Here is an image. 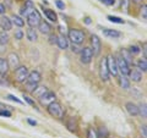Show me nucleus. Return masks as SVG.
Here are the masks:
<instances>
[{"mask_svg": "<svg viewBox=\"0 0 147 138\" xmlns=\"http://www.w3.org/2000/svg\"><path fill=\"white\" fill-rule=\"evenodd\" d=\"M47 110H48L49 115L59 119V120H61V119H64V116H65V109L58 102H53L52 104H49L47 107Z\"/></svg>", "mask_w": 147, "mask_h": 138, "instance_id": "1", "label": "nucleus"}, {"mask_svg": "<svg viewBox=\"0 0 147 138\" xmlns=\"http://www.w3.org/2000/svg\"><path fill=\"white\" fill-rule=\"evenodd\" d=\"M85 32H82L81 29H77V28H71L69 29V33H67V39L71 40L72 44H82L85 40Z\"/></svg>", "mask_w": 147, "mask_h": 138, "instance_id": "2", "label": "nucleus"}, {"mask_svg": "<svg viewBox=\"0 0 147 138\" xmlns=\"http://www.w3.org/2000/svg\"><path fill=\"white\" fill-rule=\"evenodd\" d=\"M115 61H117V67H118V72H120L121 75L124 76H129V73H130V65L124 60L121 56H118L115 58Z\"/></svg>", "mask_w": 147, "mask_h": 138, "instance_id": "3", "label": "nucleus"}, {"mask_svg": "<svg viewBox=\"0 0 147 138\" xmlns=\"http://www.w3.org/2000/svg\"><path fill=\"white\" fill-rule=\"evenodd\" d=\"M91 50H92V53H93V56H98L100 54V50H102L100 39H99V37L96 34L91 36Z\"/></svg>", "mask_w": 147, "mask_h": 138, "instance_id": "4", "label": "nucleus"}, {"mask_svg": "<svg viewBox=\"0 0 147 138\" xmlns=\"http://www.w3.org/2000/svg\"><path fill=\"white\" fill-rule=\"evenodd\" d=\"M40 21H42V17H40V13L37 10H33L28 16H27V23H28V26L31 27V28L38 27Z\"/></svg>", "mask_w": 147, "mask_h": 138, "instance_id": "5", "label": "nucleus"}, {"mask_svg": "<svg viewBox=\"0 0 147 138\" xmlns=\"http://www.w3.org/2000/svg\"><path fill=\"white\" fill-rule=\"evenodd\" d=\"M28 68L26 66H17L15 68V80L18 83H22V82L26 81L27 76H28Z\"/></svg>", "mask_w": 147, "mask_h": 138, "instance_id": "6", "label": "nucleus"}, {"mask_svg": "<svg viewBox=\"0 0 147 138\" xmlns=\"http://www.w3.org/2000/svg\"><path fill=\"white\" fill-rule=\"evenodd\" d=\"M99 76H100V80L102 81H108L110 77L108 65H107V58H103L99 62Z\"/></svg>", "mask_w": 147, "mask_h": 138, "instance_id": "7", "label": "nucleus"}, {"mask_svg": "<svg viewBox=\"0 0 147 138\" xmlns=\"http://www.w3.org/2000/svg\"><path fill=\"white\" fill-rule=\"evenodd\" d=\"M92 58H93V53H92L91 48L86 47L80 52V60L82 64H86V65L90 64L92 61Z\"/></svg>", "mask_w": 147, "mask_h": 138, "instance_id": "8", "label": "nucleus"}, {"mask_svg": "<svg viewBox=\"0 0 147 138\" xmlns=\"http://www.w3.org/2000/svg\"><path fill=\"white\" fill-rule=\"evenodd\" d=\"M38 100H39V104L42 105V107H48L49 104H52L53 102H55V94L53 93V92L48 90L47 93L43 94Z\"/></svg>", "mask_w": 147, "mask_h": 138, "instance_id": "9", "label": "nucleus"}, {"mask_svg": "<svg viewBox=\"0 0 147 138\" xmlns=\"http://www.w3.org/2000/svg\"><path fill=\"white\" fill-rule=\"evenodd\" d=\"M107 65H108V70H109L110 75H113L114 77H117L119 72H118L115 58H114L113 55H109V56H107Z\"/></svg>", "mask_w": 147, "mask_h": 138, "instance_id": "10", "label": "nucleus"}, {"mask_svg": "<svg viewBox=\"0 0 147 138\" xmlns=\"http://www.w3.org/2000/svg\"><path fill=\"white\" fill-rule=\"evenodd\" d=\"M40 80H42V76L38 71H32L28 73V76L26 78V83H30V84H38Z\"/></svg>", "mask_w": 147, "mask_h": 138, "instance_id": "11", "label": "nucleus"}, {"mask_svg": "<svg viewBox=\"0 0 147 138\" xmlns=\"http://www.w3.org/2000/svg\"><path fill=\"white\" fill-rule=\"evenodd\" d=\"M6 61H7L9 68H16L17 66H20V59H18V55L15 53L9 54Z\"/></svg>", "mask_w": 147, "mask_h": 138, "instance_id": "12", "label": "nucleus"}, {"mask_svg": "<svg viewBox=\"0 0 147 138\" xmlns=\"http://www.w3.org/2000/svg\"><path fill=\"white\" fill-rule=\"evenodd\" d=\"M33 10H36L34 9V4H33V1L32 0H26V3H25V6L21 9V15L22 16H28L30 13L33 11Z\"/></svg>", "mask_w": 147, "mask_h": 138, "instance_id": "13", "label": "nucleus"}, {"mask_svg": "<svg viewBox=\"0 0 147 138\" xmlns=\"http://www.w3.org/2000/svg\"><path fill=\"white\" fill-rule=\"evenodd\" d=\"M38 29L39 32L42 34H50L52 33V29H53V27L50 26L48 22H45V21H40V23L38 25Z\"/></svg>", "mask_w": 147, "mask_h": 138, "instance_id": "14", "label": "nucleus"}, {"mask_svg": "<svg viewBox=\"0 0 147 138\" xmlns=\"http://www.w3.org/2000/svg\"><path fill=\"white\" fill-rule=\"evenodd\" d=\"M125 109L126 111L131 115V116H136V115H139V107H137L136 104H134L132 102H129L125 104Z\"/></svg>", "mask_w": 147, "mask_h": 138, "instance_id": "15", "label": "nucleus"}, {"mask_svg": "<svg viewBox=\"0 0 147 138\" xmlns=\"http://www.w3.org/2000/svg\"><path fill=\"white\" fill-rule=\"evenodd\" d=\"M103 32V34L105 37H108V38H113V39H115V38H119V37H121V33L120 32H118L115 29H109V28H103L102 29Z\"/></svg>", "mask_w": 147, "mask_h": 138, "instance_id": "16", "label": "nucleus"}, {"mask_svg": "<svg viewBox=\"0 0 147 138\" xmlns=\"http://www.w3.org/2000/svg\"><path fill=\"white\" fill-rule=\"evenodd\" d=\"M57 45L60 49H63V50H65V49H67L69 48V42H67V38L64 34H61V36H59L58 38H57Z\"/></svg>", "mask_w": 147, "mask_h": 138, "instance_id": "17", "label": "nucleus"}, {"mask_svg": "<svg viewBox=\"0 0 147 138\" xmlns=\"http://www.w3.org/2000/svg\"><path fill=\"white\" fill-rule=\"evenodd\" d=\"M0 26H1V28L5 31V32H7V31H10L11 28H12V22H11V20L9 17H6V16H4L1 20H0Z\"/></svg>", "mask_w": 147, "mask_h": 138, "instance_id": "18", "label": "nucleus"}, {"mask_svg": "<svg viewBox=\"0 0 147 138\" xmlns=\"http://www.w3.org/2000/svg\"><path fill=\"white\" fill-rule=\"evenodd\" d=\"M129 76H130V78L134 82H141L142 80V73L140 70H130V73H129Z\"/></svg>", "mask_w": 147, "mask_h": 138, "instance_id": "19", "label": "nucleus"}, {"mask_svg": "<svg viewBox=\"0 0 147 138\" xmlns=\"http://www.w3.org/2000/svg\"><path fill=\"white\" fill-rule=\"evenodd\" d=\"M43 12H44V15L47 16V18L49 21H52V22H57L58 21V15L54 12V10H50V9H44Z\"/></svg>", "mask_w": 147, "mask_h": 138, "instance_id": "20", "label": "nucleus"}, {"mask_svg": "<svg viewBox=\"0 0 147 138\" xmlns=\"http://www.w3.org/2000/svg\"><path fill=\"white\" fill-rule=\"evenodd\" d=\"M47 92H48L47 87H38V86H37L36 88H34L33 90H32V93H33V95L36 96L37 99H39L40 96H42L43 94H45V93H47Z\"/></svg>", "mask_w": 147, "mask_h": 138, "instance_id": "21", "label": "nucleus"}, {"mask_svg": "<svg viewBox=\"0 0 147 138\" xmlns=\"http://www.w3.org/2000/svg\"><path fill=\"white\" fill-rule=\"evenodd\" d=\"M26 36H27V39L30 40V42H36L37 39H38V34H37V32L34 28H30L26 31Z\"/></svg>", "mask_w": 147, "mask_h": 138, "instance_id": "22", "label": "nucleus"}, {"mask_svg": "<svg viewBox=\"0 0 147 138\" xmlns=\"http://www.w3.org/2000/svg\"><path fill=\"white\" fill-rule=\"evenodd\" d=\"M9 71V65L5 59L0 58V75H6V72Z\"/></svg>", "mask_w": 147, "mask_h": 138, "instance_id": "23", "label": "nucleus"}, {"mask_svg": "<svg viewBox=\"0 0 147 138\" xmlns=\"http://www.w3.org/2000/svg\"><path fill=\"white\" fill-rule=\"evenodd\" d=\"M120 56L124 59V60H125L127 64H129V65H131V62H132V56H131V55H130V53H129V50L127 49H123L121 50V52H120Z\"/></svg>", "mask_w": 147, "mask_h": 138, "instance_id": "24", "label": "nucleus"}, {"mask_svg": "<svg viewBox=\"0 0 147 138\" xmlns=\"http://www.w3.org/2000/svg\"><path fill=\"white\" fill-rule=\"evenodd\" d=\"M120 86H121L123 89H129L130 88V81H129L127 76H124V75L120 76Z\"/></svg>", "mask_w": 147, "mask_h": 138, "instance_id": "25", "label": "nucleus"}, {"mask_svg": "<svg viewBox=\"0 0 147 138\" xmlns=\"http://www.w3.org/2000/svg\"><path fill=\"white\" fill-rule=\"evenodd\" d=\"M11 22H12V23H15L17 27H24V25H25V20H22V17L17 16V15H13L12 16Z\"/></svg>", "mask_w": 147, "mask_h": 138, "instance_id": "26", "label": "nucleus"}, {"mask_svg": "<svg viewBox=\"0 0 147 138\" xmlns=\"http://www.w3.org/2000/svg\"><path fill=\"white\" fill-rule=\"evenodd\" d=\"M97 136H98V138H108L109 132H108V130H107V127H104V126L99 127V130H98V132H97Z\"/></svg>", "mask_w": 147, "mask_h": 138, "instance_id": "27", "label": "nucleus"}, {"mask_svg": "<svg viewBox=\"0 0 147 138\" xmlns=\"http://www.w3.org/2000/svg\"><path fill=\"white\" fill-rule=\"evenodd\" d=\"M66 126H67V130H69V131H71V132H75V131H76V127H77V125H76V121H75V119H74V117H71L70 120L67 121Z\"/></svg>", "mask_w": 147, "mask_h": 138, "instance_id": "28", "label": "nucleus"}, {"mask_svg": "<svg viewBox=\"0 0 147 138\" xmlns=\"http://www.w3.org/2000/svg\"><path fill=\"white\" fill-rule=\"evenodd\" d=\"M9 43V34L5 31L0 32V45H5Z\"/></svg>", "mask_w": 147, "mask_h": 138, "instance_id": "29", "label": "nucleus"}, {"mask_svg": "<svg viewBox=\"0 0 147 138\" xmlns=\"http://www.w3.org/2000/svg\"><path fill=\"white\" fill-rule=\"evenodd\" d=\"M137 68L142 72H146L147 71V62H146V59H141L137 62Z\"/></svg>", "mask_w": 147, "mask_h": 138, "instance_id": "30", "label": "nucleus"}, {"mask_svg": "<svg viewBox=\"0 0 147 138\" xmlns=\"http://www.w3.org/2000/svg\"><path fill=\"white\" fill-rule=\"evenodd\" d=\"M139 114L141 115L144 119L147 117V109H146V103H141L139 105Z\"/></svg>", "mask_w": 147, "mask_h": 138, "instance_id": "31", "label": "nucleus"}, {"mask_svg": "<svg viewBox=\"0 0 147 138\" xmlns=\"http://www.w3.org/2000/svg\"><path fill=\"white\" fill-rule=\"evenodd\" d=\"M110 22H113V23H118V25H124V20L120 17H117V16H108L107 17Z\"/></svg>", "mask_w": 147, "mask_h": 138, "instance_id": "32", "label": "nucleus"}, {"mask_svg": "<svg viewBox=\"0 0 147 138\" xmlns=\"http://www.w3.org/2000/svg\"><path fill=\"white\" fill-rule=\"evenodd\" d=\"M129 53L132 56V55H136L140 53V47H137V45H131L130 49H129Z\"/></svg>", "mask_w": 147, "mask_h": 138, "instance_id": "33", "label": "nucleus"}, {"mask_svg": "<svg viewBox=\"0 0 147 138\" xmlns=\"http://www.w3.org/2000/svg\"><path fill=\"white\" fill-rule=\"evenodd\" d=\"M129 4H130V0H121L120 1V6L125 12H129Z\"/></svg>", "mask_w": 147, "mask_h": 138, "instance_id": "34", "label": "nucleus"}, {"mask_svg": "<svg viewBox=\"0 0 147 138\" xmlns=\"http://www.w3.org/2000/svg\"><path fill=\"white\" fill-rule=\"evenodd\" d=\"M87 138H98L97 132H96L93 128H88V130H87Z\"/></svg>", "mask_w": 147, "mask_h": 138, "instance_id": "35", "label": "nucleus"}, {"mask_svg": "<svg viewBox=\"0 0 147 138\" xmlns=\"http://www.w3.org/2000/svg\"><path fill=\"white\" fill-rule=\"evenodd\" d=\"M6 98H7L9 100H11V102H15V103H17V104H22V100H20L18 98H16V96L12 95V94H9Z\"/></svg>", "mask_w": 147, "mask_h": 138, "instance_id": "36", "label": "nucleus"}, {"mask_svg": "<svg viewBox=\"0 0 147 138\" xmlns=\"http://www.w3.org/2000/svg\"><path fill=\"white\" fill-rule=\"evenodd\" d=\"M141 16H142L144 20H146V18H147V5H146V4H144L142 7H141Z\"/></svg>", "mask_w": 147, "mask_h": 138, "instance_id": "37", "label": "nucleus"}, {"mask_svg": "<svg viewBox=\"0 0 147 138\" xmlns=\"http://www.w3.org/2000/svg\"><path fill=\"white\" fill-rule=\"evenodd\" d=\"M0 84H3V86H9L10 84L9 83V81L6 80L5 75H0Z\"/></svg>", "mask_w": 147, "mask_h": 138, "instance_id": "38", "label": "nucleus"}, {"mask_svg": "<svg viewBox=\"0 0 147 138\" xmlns=\"http://www.w3.org/2000/svg\"><path fill=\"white\" fill-rule=\"evenodd\" d=\"M55 5L58 6L59 10H64V9H65V4H64L61 0H55Z\"/></svg>", "mask_w": 147, "mask_h": 138, "instance_id": "39", "label": "nucleus"}, {"mask_svg": "<svg viewBox=\"0 0 147 138\" xmlns=\"http://www.w3.org/2000/svg\"><path fill=\"white\" fill-rule=\"evenodd\" d=\"M140 132L142 133V138H147V130H146V125H141V126H140Z\"/></svg>", "mask_w": 147, "mask_h": 138, "instance_id": "40", "label": "nucleus"}, {"mask_svg": "<svg viewBox=\"0 0 147 138\" xmlns=\"http://www.w3.org/2000/svg\"><path fill=\"white\" fill-rule=\"evenodd\" d=\"M100 3H103L104 5H107V6H113L114 4H115V0H99Z\"/></svg>", "mask_w": 147, "mask_h": 138, "instance_id": "41", "label": "nucleus"}, {"mask_svg": "<svg viewBox=\"0 0 147 138\" xmlns=\"http://www.w3.org/2000/svg\"><path fill=\"white\" fill-rule=\"evenodd\" d=\"M24 98H25V102H27L30 105H32V107H34V108H36V103H34V100H33V99H31L30 96H27V95H24Z\"/></svg>", "mask_w": 147, "mask_h": 138, "instance_id": "42", "label": "nucleus"}, {"mask_svg": "<svg viewBox=\"0 0 147 138\" xmlns=\"http://www.w3.org/2000/svg\"><path fill=\"white\" fill-rule=\"evenodd\" d=\"M57 38H58V36L50 34V37H49V43L50 44H57Z\"/></svg>", "mask_w": 147, "mask_h": 138, "instance_id": "43", "label": "nucleus"}, {"mask_svg": "<svg viewBox=\"0 0 147 138\" xmlns=\"http://www.w3.org/2000/svg\"><path fill=\"white\" fill-rule=\"evenodd\" d=\"M0 116L10 117V116H11V113H10V111H7V110H0Z\"/></svg>", "mask_w": 147, "mask_h": 138, "instance_id": "44", "label": "nucleus"}, {"mask_svg": "<svg viewBox=\"0 0 147 138\" xmlns=\"http://www.w3.org/2000/svg\"><path fill=\"white\" fill-rule=\"evenodd\" d=\"M22 37H24V33H22V31H17L15 33V38L16 39H22Z\"/></svg>", "mask_w": 147, "mask_h": 138, "instance_id": "45", "label": "nucleus"}, {"mask_svg": "<svg viewBox=\"0 0 147 138\" xmlns=\"http://www.w3.org/2000/svg\"><path fill=\"white\" fill-rule=\"evenodd\" d=\"M5 11H6V7H5V5H4V4H0V15H3V13H5Z\"/></svg>", "mask_w": 147, "mask_h": 138, "instance_id": "46", "label": "nucleus"}, {"mask_svg": "<svg viewBox=\"0 0 147 138\" xmlns=\"http://www.w3.org/2000/svg\"><path fill=\"white\" fill-rule=\"evenodd\" d=\"M27 121H28V123H30V125H32V126H36L37 125V121H33V120H31V119H28Z\"/></svg>", "mask_w": 147, "mask_h": 138, "instance_id": "47", "label": "nucleus"}, {"mask_svg": "<svg viewBox=\"0 0 147 138\" xmlns=\"http://www.w3.org/2000/svg\"><path fill=\"white\" fill-rule=\"evenodd\" d=\"M85 22H86L87 25H90V23H91V18H90V17H86V18H85Z\"/></svg>", "mask_w": 147, "mask_h": 138, "instance_id": "48", "label": "nucleus"}, {"mask_svg": "<svg viewBox=\"0 0 147 138\" xmlns=\"http://www.w3.org/2000/svg\"><path fill=\"white\" fill-rule=\"evenodd\" d=\"M72 52H77V48H76V44H72Z\"/></svg>", "mask_w": 147, "mask_h": 138, "instance_id": "49", "label": "nucleus"}, {"mask_svg": "<svg viewBox=\"0 0 147 138\" xmlns=\"http://www.w3.org/2000/svg\"><path fill=\"white\" fill-rule=\"evenodd\" d=\"M136 138H142V137H136Z\"/></svg>", "mask_w": 147, "mask_h": 138, "instance_id": "50", "label": "nucleus"}]
</instances>
